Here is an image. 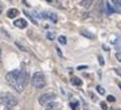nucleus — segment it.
Returning a JSON list of instances; mask_svg holds the SVG:
<instances>
[{"label": "nucleus", "mask_w": 121, "mask_h": 110, "mask_svg": "<svg viewBox=\"0 0 121 110\" xmlns=\"http://www.w3.org/2000/svg\"><path fill=\"white\" fill-rule=\"evenodd\" d=\"M54 99H56V94H54V93H45V94H42L38 98V103H40L41 105H46L47 103L53 101Z\"/></svg>", "instance_id": "obj_3"}, {"label": "nucleus", "mask_w": 121, "mask_h": 110, "mask_svg": "<svg viewBox=\"0 0 121 110\" xmlns=\"http://www.w3.org/2000/svg\"><path fill=\"white\" fill-rule=\"evenodd\" d=\"M106 100H108V101H110V103H114V101H115V97H112V95H108Z\"/></svg>", "instance_id": "obj_18"}, {"label": "nucleus", "mask_w": 121, "mask_h": 110, "mask_svg": "<svg viewBox=\"0 0 121 110\" xmlns=\"http://www.w3.org/2000/svg\"><path fill=\"white\" fill-rule=\"evenodd\" d=\"M116 59L119 62H121V52H116Z\"/></svg>", "instance_id": "obj_21"}, {"label": "nucleus", "mask_w": 121, "mask_h": 110, "mask_svg": "<svg viewBox=\"0 0 121 110\" xmlns=\"http://www.w3.org/2000/svg\"><path fill=\"white\" fill-rule=\"evenodd\" d=\"M80 32V35L82 36H84V37H86V38H89V40H94V38H95V35L94 34H90V32H88L86 30H80L79 31Z\"/></svg>", "instance_id": "obj_9"}, {"label": "nucleus", "mask_w": 121, "mask_h": 110, "mask_svg": "<svg viewBox=\"0 0 121 110\" xmlns=\"http://www.w3.org/2000/svg\"><path fill=\"white\" fill-rule=\"evenodd\" d=\"M17 105V98H15L14 95L9 94V97L6 98V100L4 103V106H5V110H13L14 106Z\"/></svg>", "instance_id": "obj_4"}, {"label": "nucleus", "mask_w": 121, "mask_h": 110, "mask_svg": "<svg viewBox=\"0 0 121 110\" xmlns=\"http://www.w3.org/2000/svg\"><path fill=\"white\" fill-rule=\"evenodd\" d=\"M14 25L16 27H19V29H26L27 27V21L25 19H17L14 21Z\"/></svg>", "instance_id": "obj_5"}, {"label": "nucleus", "mask_w": 121, "mask_h": 110, "mask_svg": "<svg viewBox=\"0 0 121 110\" xmlns=\"http://www.w3.org/2000/svg\"><path fill=\"white\" fill-rule=\"evenodd\" d=\"M99 63H100V66H104V63H105V62H104V58L101 57V56H99Z\"/></svg>", "instance_id": "obj_20"}, {"label": "nucleus", "mask_w": 121, "mask_h": 110, "mask_svg": "<svg viewBox=\"0 0 121 110\" xmlns=\"http://www.w3.org/2000/svg\"><path fill=\"white\" fill-rule=\"evenodd\" d=\"M46 110H58L59 109V104L56 101H49L46 104Z\"/></svg>", "instance_id": "obj_7"}, {"label": "nucleus", "mask_w": 121, "mask_h": 110, "mask_svg": "<svg viewBox=\"0 0 121 110\" xmlns=\"http://www.w3.org/2000/svg\"><path fill=\"white\" fill-rule=\"evenodd\" d=\"M115 72L117 74H121V68H115Z\"/></svg>", "instance_id": "obj_23"}, {"label": "nucleus", "mask_w": 121, "mask_h": 110, "mask_svg": "<svg viewBox=\"0 0 121 110\" xmlns=\"http://www.w3.org/2000/svg\"><path fill=\"white\" fill-rule=\"evenodd\" d=\"M96 90H98V93H99L100 95H104V94H105V89H104L103 87H100V85L96 87Z\"/></svg>", "instance_id": "obj_16"}, {"label": "nucleus", "mask_w": 121, "mask_h": 110, "mask_svg": "<svg viewBox=\"0 0 121 110\" xmlns=\"http://www.w3.org/2000/svg\"><path fill=\"white\" fill-rule=\"evenodd\" d=\"M106 10H108V14H114L115 11H116V10H115L112 6H111V5H110L109 3L106 4Z\"/></svg>", "instance_id": "obj_12"}, {"label": "nucleus", "mask_w": 121, "mask_h": 110, "mask_svg": "<svg viewBox=\"0 0 121 110\" xmlns=\"http://www.w3.org/2000/svg\"><path fill=\"white\" fill-rule=\"evenodd\" d=\"M100 106H101L103 110H108V105H106L105 101H101V103H100Z\"/></svg>", "instance_id": "obj_19"}, {"label": "nucleus", "mask_w": 121, "mask_h": 110, "mask_svg": "<svg viewBox=\"0 0 121 110\" xmlns=\"http://www.w3.org/2000/svg\"><path fill=\"white\" fill-rule=\"evenodd\" d=\"M78 101H70V104H69V105H70V108H72L73 110H77V108H78Z\"/></svg>", "instance_id": "obj_17"}, {"label": "nucleus", "mask_w": 121, "mask_h": 110, "mask_svg": "<svg viewBox=\"0 0 121 110\" xmlns=\"http://www.w3.org/2000/svg\"><path fill=\"white\" fill-rule=\"evenodd\" d=\"M29 79L30 77L27 74V72H25L22 69H14L6 74L8 83L19 93H22L25 90L26 85L29 84Z\"/></svg>", "instance_id": "obj_1"}, {"label": "nucleus", "mask_w": 121, "mask_h": 110, "mask_svg": "<svg viewBox=\"0 0 121 110\" xmlns=\"http://www.w3.org/2000/svg\"><path fill=\"white\" fill-rule=\"evenodd\" d=\"M70 83H72L73 85L79 87V85H82V83H83V82H82V79H79V78H77V77H74V78L70 80Z\"/></svg>", "instance_id": "obj_11"}, {"label": "nucleus", "mask_w": 121, "mask_h": 110, "mask_svg": "<svg viewBox=\"0 0 121 110\" xmlns=\"http://www.w3.org/2000/svg\"><path fill=\"white\" fill-rule=\"evenodd\" d=\"M115 110H119V109H115Z\"/></svg>", "instance_id": "obj_30"}, {"label": "nucleus", "mask_w": 121, "mask_h": 110, "mask_svg": "<svg viewBox=\"0 0 121 110\" xmlns=\"http://www.w3.org/2000/svg\"><path fill=\"white\" fill-rule=\"evenodd\" d=\"M111 3H112L117 9H121V0H111Z\"/></svg>", "instance_id": "obj_15"}, {"label": "nucleus", "mask_w": 121, "mask_h": 110, "mask_svg": "<svg viewBox=\"0 0 121 110\" xmlns=\"http://www.w3.org/2000/svg\"><path fill=\"white\" fill-rule=\"evenodd\" d=\"M84 110H88V109H86V108H85V109H84Z\"/></svg>", "instance_id": "obj_29"}, {"label": "nucleus", "mask_w": 121, "mask_h": 110, "mask_svg": "<svg viewBox=\"0 0 121 110\" xmlns=\"http://www.w3.org/2000/svg\"><path fill=\"white\" fill-rule=\"evenodd\" d=\"M47 40H49V41H53L54 38H56V35H54V32H47Z\"/></svg>", "instance_id": "obj_13"}, {"label": "nucleus", "mask_w": 121, "mask_h": 110, "mask_svg": "<svg viewBox=\"0 0 121 110\" xmlns=\"http://www.w3.org/2000/svg\"><path fill=\"white\" fill-rule=\"evenodd\" d=\"M47 3H53V0H46Z\"/></svg>", "instance_id": "obj_27"}, {"label": "nucleus", "mask_w": 121, "mask_h": 110, "mask_svg": "<svg viewBox=\"0 0 121 110\" xmlns=\"http://www.w3.org/2000/svg\"><path fill=\"white\" fill-rule=\"evenodd\" d=\"M0 13H3V6H1V4H0Z\"/></svg>", "instance_id": "obj_26"}, {"label": "nucleus", "mask_w": 121, "mask_h": 110, "mask_svg": "<svg viewBox=\"0 0 121 110\" xmlns=\"http://www.w3.org/2000/svg\"><path fill=\"white\" fill-rule=\"evenodd\" d=\"M46 19H48L53 24H57L58 22V16L54 14V13H46Z\"/></svg>", "instance_id": "obj_6"}, {"label": "nucleus", "mask_w": 121, "mask_h": 110, "mask_svg": "<svg viewBox=\"0 0 121 110\" xmlns=\"http://www.w3.org/2000/svg\"><path fill=\"white\" fill-rule=\"evenodd\" d=\"M58 42L60 43V45H65V43H67V38H65V36H59L58 37Z\"/></svg>", "instance_id": "obj_14"}, {"label": "nucleus", "mask_w": 121, "mask_h": 110, "mask_svg": "<svg viewBox=\"0 0 121 110\" xmlns=\"http://www.w3.org/2000/svg\"><path fill=\"white\" fill-rule=\"evenodd\" d=\"M93 3H94V0H82L80 5H82L83 8H85V9H89L91 5H93Z\"/></svg>", "instance_id": "obj_10"}, {"label": "nucleus", "mask_w": 121, "mask_h": 110, "mask_svg": "<svg viewBox=\"0 0 121 110\" xmlns=\"http://www.w3.org/2000/svg\"><path fill=\"white\" fill-rule=\"evenodd\" d=\"M84 68H86L85 66H82V67H80V66H79V67H78V69H79V70H80V69H84Z\"/></svg>", "instance_id": "obj_25"}, {"label": "nucleus", "mask_w": 121, "mask_h": 110, "mask_svg": "<svg viewBox=\"0 0 121 110\" xmlns=\"http://www.w3.org/2000/svg\"><path fill=\"white\" fill-rule=\"evenodd\" d=\"M119 87H120V89H121V83H119Z\"/></svg>", "instance_id": "obj_28"}, {"label": "nucleus", "mask_w": 121, "mask_h": 110, "mask_svg": "<svg viewBox=\"0 0 121 110\" xmlns=\"http://www.w3.org/2000/svg\"><path fill=\"white\" fill-rule=\"evenodd\" d=\"M8 18L9 19H14V18H16V16L19 15V10L17 9H15V8H13V9H10L9 11H8Z\"/></svg>", "instance_id": "obj_8"}, {"label": "nucleus", "mask_w": 121, "mask_h": 110, "mask_svg": "<svg viewBox=\"0 0 121 110\" xmlns=\"http://www.w3.org/2000/svg\"><path fill=\"white\" fill-rule=\"evenodd\" d=\"M31 84L34 85L36 89H42L46 87V78L45 74L42 72H36L31 77Z\"/></svg>", "instance_id": "obj_2"}, {"label": "nucleus", "mask_w": 121, "mask_h": 110, "mask_svg": "<svg viewBox=\"0 0 121 110\" xmlns=\"http://www.w3.org/2000/svg\"><path fill=\"white\" fill-rule=\"evenodd\" d=\"M24 13H25V14H27V15H29V16H30V14H29V13H27V11H26V10H25V11H24ZM31 20H32V22H34L35 25H37V21H36V20H34V19H32V18H31Z\"/></svg>", "instance_id": "obj_22"}, {"label": "nucleus", "mask_w": 121, "mask_h": 110, "mask_svg": "<svg viewBox=\"0 0 121 110\" xmlns=\"http://www.w3.org/2000/svg\"><path fill=\"white\" fill-rule=\"evenodd\" d=\"M56 49H57V52H58V54H59V56H62V51H60V49H59L58 47H57Z\"/></svg>", "instance_id": "obj_24"}]
</instances>
